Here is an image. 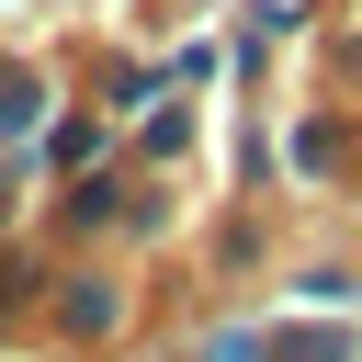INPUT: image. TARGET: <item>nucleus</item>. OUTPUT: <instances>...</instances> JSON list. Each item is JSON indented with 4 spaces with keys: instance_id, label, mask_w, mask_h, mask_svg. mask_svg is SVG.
Instances as JSON below:
<instances>
[{
    "instance_id": "obj_1",
    "label": "nucleus",
    "mask_w": 362,
    "mask_h": 362,
    "mask_svg": "<svg viewBox=\"0 0 362 362\" xmlns=\"http://www.w3.org/2000/svg\"><path fill=\"white\" fill-rule=\"evenodd\" d=\"M272 362H339V339H317V328H294V339H272Z\"/></svg>"
},
{
    "instance_id": "obj_2",
    "label": "nucleus",
    "mask_w": 362,
    "mask_h": 362,
    "mask_svg": "<svg viewBox=\"0 0 362 362\" xmlns=\"http://www.w3.org/2000/svg\"><path fill=\"white\" fill-rule=\"evenodd\" d=\"M215 362H260V339H249V328H238V339H215Z\"/></svg>"
}]
</instances>
